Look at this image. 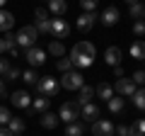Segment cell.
<instances>
[{
    "label": "cell",
    "mask_w": 145,
    "mask_h": 136,
    "mask_svg": "<svg viewBox=\"0 0 145 136\" xmlns=\"http://www.w3.org/2000/svg\"><path fill=\"white\" fill-rule=\"evenodd\" d=\"M7 71H10V63H7V58H0V75H5Z\"/></svg>",
    "instance_id": "cell-39"
},
{
    "label": "cell",
    "mask_w": 145,
    "mask_h": 136,
    "mask_svg": "<svg viewBox=\"0 0 145 136\" xmlns=\"http://www.w3.org/2000/svg\"><path fill=\"white\" fill-rule=\"evenodd\" d=\"M48 105H51V100L44 97V95L34 100V110H36V112H41V114H44V112H48Z\"/></svg>",
    "instance_id": "cell-27"
},
{
    "label": "cell",
    "mask_w": 145,
    "mask_h": 136,
    "mask_svg": "<svg viewBox=\"0 0 145 136\" xmlns=\"http://www.w3.org/2000/svg\"><path fill=\"white\" fill-rule=\"evenodd\" d=\"M3 97H5V80L0 78V100H3Z\"/></svg>",
    "instance_id": "cell-42"
},
{
    "label": "cell",
    "mask_w": 145,
    "mask_h": 136,
    "mask_svg": "<svg viewBox=\"0 0 145 136\" xmlns=\"http://www.w3.org/2000/svg\"><path fill=\"white\" fill-rule=\"evenodd\" d=\"M5 3H7V0H0V7H3V5H5Z\"/></svg>",
    "instance_id": "cell-45"
},
{
    "label": "cell",
    "mask_w": 145,
    "mask_h": 136,
    "mask_svg": "<svg viewBox=\"0 0 145 136\" xmlns=\"http://www.w3.org/2000/svg\"><path fill=\"white\" fill-rule=\"evenodd\" d=\"M133 83L135 85H143L145 83V71H135V73H133Z\"/></svg>",
    "instance_id": "cell-37"
},
{
    "label": "cell",
    "mask_w": 145,
    "mask_h": 136,
    "mask_svg": "<svg viewBox=\"0 0 145 136\" xmlns=\"http://www.w3.org/2000/svg\"><path fill=\"white\" fill-rule=\"evenodd\" d=\"M68 34H70V24H68L63 17H56V20H51V37L53 39H65Z\"/></svg>",
    "instance_id": "cell-6"
},
{
    "label": "cell",
    "mask_w": 145,
    "mask_h": 136,
    "mask_svg": "<svg viewBox=\"0 0 145 136\" xmlns=\"http://www.w3.org/2000/svg\"><path fill=\"white\" fill-rule=\"evenodd\" d=\"M114 75H116V78H123V68H121V66H114Z\"/></svg>",
    "instance_id": "cell-40"
},
{
    "label": "cell",
    "mask_w": 145,
    "mask_h": 136,
    "mask_svg": "<svg viewBox=\"0 0 145 136\" xmlns=\"http://www.w3.org/2000/svg\"><path fill=\"white\" fill-rule=\"evenodd\" d=\"M143 10H145V7L143 5H140V0H138V3H133V5H131V17H133V20H140V17H143Z\"/></svg>",
    "instance_id": "cell-30"
},
{
    "label": "cell",
    "mask_w": 145,
    "mask_h": 136,
    "mask_svg": "<svg viewBox=\"0 0 145 136\" xmlns=\"http://www.w3.org/2000/svg\"><path fill=\"white\" fill-rule=\"evenodd\" d=\"M94 92H97L102 100H106V102L114 97V88H111V85H106V83H99L97 88H94Z\"/></svg>",
    "instance_id": "cell-22"
},
{
    "label": "cell",
    "mask_w": 145,
    "mask_h": 136,
    "mask_svg": "<svg viewBox=\"0 0 145 136\" xmlns=\"http://www.w3.org/2000/svg\"><path fill=\"white\" fill-rule=\"evenodd\" d=\"M10 110H7V107H3L0 105V126H7V121H10Z\"/></svg>",
    "instance_id": "cell-35"
},
{
    "label": "cell",
    "mask_w": 145,
    "mask_h": 136,
    "mask_svg": "<svg viewBox=\"0 0 145 136\" xmlns=\"http://www.w3.org/2000/svg\"><path fill=\"white\" fill-rule=\"evenodd\" d=\"M36 32H44V34H51V20H41V22H36Z\"/></svg>",
    "instance_id": "cell-32"
},
{
    "label": "cell",
    "mask_w": 145,
    "mask_h": 136,
    "mask_svg": "<svg viewBox=\"0 0 145 136\" xmlns=\"http://www.w3.org/2000/svg\"><path fill=\"white\" fill-rule=\"evenodd\" d=\"M128 136H145V119H138L133 126H128Z\"/></svg>",
    "instance_id": "cell-25"
},
{
    "label": "cell",
    "mask_w": 145,
    "mask_h": 136,
    "mask_svg": "<svg viewBox=\"0 0 145 136\" xmlns=\"http://www.w3.org/2000/svg\"><path fill=\"white\" fill-rule=\"evenodd\" d=\"M7 129H10L12 136H22V134H24V119H22V117H10Z\"/></svg>",
    "instance_id": "cell-15"
},
{
    "label": "cell",
    "mask_w": 145,
    "mask_h": 136,
    "mask_svg": "<svg viewBox=\"0 0 145 136\" xmlns=\"http://www.w3.org/2000/svg\"><path fill=\"white\" fill-rule=\"evenodd\" d=\"M58 121L61 119H58V114H53V112H44L41 114V126L44 129H56Z\"/></svg>",
    "instance_id": "cell-20"
},
{
    "label": "cell",
    "mask_w": 145,
    "mask_h": 136,
    "mask_svg": "<svg viewBox=\"0 0 145 136\" xmlns=\"http://www.w3.org/2000/svg\"><path fill=\"white\" fill-rule=\"evenodd\" d=\"M80 119L82 121H97L99 119V107L92 105V102L89 105H82L80 107Z\"/></svg>",
    "instance_id": "cell-11"
},
{
    "label": "cell",
    "mask_w": 145,
    "mask_h": 136,
    "mask_svg": "<svg viewBox=\"0 0 145 136\" xmlns=\"http://www.w3.org/2000/svg\"><path fill=\"white\" fill-rule=\"evenodd\" d=\"M48 10H51L56 17H63L65 10H68V3L65 0H48Z\"/></svg>",
    "instance_id": "cell-17"
},
{
    "label": "cell",
    "mask_w": 145,
    "mask_h": 136,
    "mask_svg": "<svg viewBox=\"0 0 145 136\" xmlns=\"http://www.w3.org/2000/svg\"><path fill=\"white\" fill-rule=\"evenodd\" d=\"M99 20H102V24H104V27H114L116 22L121 20V15H119V7H114V5H109L106 10L102 12V17H99Z\"/></svg>",
    "instance_id": "cell-10"
},
{
    "label": "cell",
    "mask_w": 145,
    "mask_h": 136,
    "mask_svg": "<svg viewBox=\"0 0 145 136\" xmlns=\"http://www.w3.org/2000/svg\"><path fill=\"white\" fill-rule=\"evenodd\" d=\"M116 92H119L121 97H133V92H135L133 78H119L116 80Z\"/></svg>",
    "instance_id": "cell-8"
},
{
    "label": "cell",
    "mask_w": 145,
    "mask_h": 136,
    "mask_svg": "<svg viewBox=\"0 0 145 136\" xmlns=\"http://www.w3.org/2000/svg\"><path fill=\"white\" fill-rule=\"evenodd\" d=\"M48 53H53V56H65V46H63V42H58V39H53L51 44H48Z\"/></svg>",
    "instance_id": "cell-23"
},
{
    "label": "cell",
    "mask_w": 145,
    "mask_h": 136,
    "mask_svg": "<svg viewBox=\"0 0 145 136\" xmlns=\"http://www.w3.org/2000/svg\"><path fill=\"white\" fill-rule=\"evenodd\" d=\"M12 24H15V17H12V12L0 10V32H10Z\"/></svg>",
    "instance_id": "cell-18"
},
{
    "label": "cell",
    "mask_w": 145,
    "mask_h": 136,
    "mask_svg": "<svg viewBox=\"0 0 145 136\" xmlns=\"http://www.w3.org/2000/svg\"><path fill=\"white\" fill-rule=\"evenodd\" d=\"M97 20H99V17L94 15V12H82V15L78 17V29H80V32H89Z\"/></svg>",
    "instance_id": "cell-12"
},
{
    "label": "cell",
    "mask_w": 145,
    "mask_h": 136,
    "mask_svg": "<svg viewBox=\"0 0 145 136\" xmlns=\"http://www.w3.org/2000/svg\"><path fill=\"white\" fill-rule=\"evenodd\" d=\"M34 17H36V22H41V20H48V12L44 10V7H36V10H34Z\"/></svg>",
    "instance_id": "cell-36"
},
{
    "label": "cell",
    "mask_w": 145,
    "mask_h": 136,
    "mask_svg": "<svg viewBox=\"0 0 145 136\" xmlns=\"http://www.w3.org/2000/svg\"><path fill=\"white\" fill-rule=\"evenodd\" d=\"M114 134V124L106 119H97L92 121V136H111Z\"/></svg>",
    "instance_id": "cell-9"
},
{
    "label": "cell",
    "mask_w": 145,
    "mask_h": 136,
    "mask_svg": "<svg viewBox=\"0 0 145 136\" xmlns=\"http://www.w3.org/2000/svg\"><path fill=\"white\" fill-rule=\"evenodd\" d=\"M15 46H17L15 34H12V32H5V37L0 39V53H3V51H12Z\"/></svg>",
    "instance_id": "cell-16"
},
{
    "label": "cell",
    "mask_w": 145,
    "mask_h": 136,
    "mask_svg": "<svg viewBox=\"0 0 145 136\" xmlns=\"http://www.w3.org/2000/svg\"><path fill=\"white\" fill-rule=\"evenodd\" d=\"M121 110H123V97H121V95L109 100V112H111V114H119Z\"/></svg>",
    "instance_id": "cell-26"
},
{
    "label": "cell",
    "mask_w": 145,
    "mask_h": 136,
    "mask_svg": "<svg viewBox=\"0 0 145 136\" xmlns=\"http://www.w3.org/2000/svg\"><path fill=\"white\" fill-rule=\"evenodd\" d=\"M82 134H85L82 121H72V124H68V129H65V136H82Z\"/></svg>",
    "instance_id": "cell-24"
},
{
    "label": "cell",
    "mask_w": 145,
    "mask_h": 136,
    "mask_svg": "<svg viewBox=\"0 0 145 136\" xmlns=\"http://www.w3.org/2000/svg\"><path fill=\"white\" fill-rule=\"evenodd\" d=\"M121 58H123V53H121L119 46H109L106 51H104V61H106L109 66H121Z\"/></svg>",
    "instance_id": "cell-14"
},
{
    "label": "cell",
    "mask_w": 145,
    "mask_h": 136,
    "mask_svg": "<svg viewBox=\"0 0 145 136\" xmlns=\"http://www.w3.org/2000/svg\"><path fill=\"white\" fill-rule=\"evenodd\" d=\"M92 97H94V88H89V85H82V88H80L78 105H80V107H82V105H89V102H92Z\"/></svg>",
    "instance_id": "cell-19"
},
{
    "label": "cell",
    "mask_w": 145,
    "mask_h": 136,
    "mask_svg": "<svg viewBox=\"0 0 145 136\" xmlns=\"http://www.w3.org/2000/svg\"><path fill=\"white\" fill-rule=\"evenodd\" d=\"M58 119L65 121V124H72V121L80 119V105L78 102H63L61 112H58Z\"/></svg>",
    "instance_id": "cell-3"
},
{
    "label": "cell",
    "mask_w": 145,
    "mask_h": 136,
    "mask_svg": "<svg viewBox=\"0 0 145 136\" xmlns=\"http://www.w3.org/2000/svg\"><path fill=\"white\" fill-rule=\"evenodd\" d=\"M143 17H145V10H143Z\"/></svg>",
    "instance_id": "cell-46"
},
{
    "label": "cell",
    "mask_w": 145,
    "mask_h": 136,
    "mask_svg": "<svg viewBox=\"0 0 145 136\" xmlns=\"http://www.w3.org/2000/svg\"><path fill=\"white\" fill-rule=\"evenodd\" d=\"M70 61L78 68H89L94 63V46L89 42H78L70 51Z\"/></svg>",
    "instance_id": "cell-1"
},
{
    "label": "cell",
    "mask_w": 145,
    "mask_h": 136,
    "mask_svg": "<svg viewBox=\"0 0 145 136\" xmlns=\"http://www.w3.org/2000/svg\"><path fill=\"white\" fill-rule=\"evenodd\" d=\"M99 5V0H80V7H82L85 12H94Z\"/></svg>",
    "instance_id": "cell-31"
},
{
    "label": "cell",
    "mask_w": 145,
    "mask_h": 136,
    "mask_svg": "<svg viewBox=\"0 0 145 136\" xmlns=\"http://www.w3.org/2000/svg\"><path fill=\"white\" fill-rule=\"evenodd\" d=\"M0 136H12V134H10V129H7V126H3V129H0Z\"/></svg>",
    "instance_id": "cell-43"
},
{
    "label": "cell",
    "mask_w": 145,
    "mask_h": 136,
    "mask_svg": "<svg viewBox=\"0 0 145 136\" xmlns=\"http://www.w3.org/2000/svg\"><path fill=\"white\" fill-rule=\"evenodd\" d=\"M10 102H12L15 107H20V110H27V107L31 105V95L24 92V90H17V92L10 97Z\"/></svg>",
    "instance_id": "cell-13"
},
{
    "label": "cell",
    "mask_w": 145,
    "mask_h": 136,
    "mask_svg": "<svg viewBox=\"0 0 145 136\" xmlns=\"http://www.w3.org/2000/svg\"><path fill=\"white\" fill-rule=\"evenodd\" d=\"M131 56H133V58H138V61H145V42L135 39V42L131 44Z\"/></svg>",
    "instance_id": "cell-21"
},
{
    "label": "cell",
    "mask_w": 145,
    "mask_h": 136,
    "mask_svg": "<svg viewBox=\"0 0 145 136\" xmlns=\"http://www.w3.org/2000/svg\"><path fill=\"white\" fill-rule=\"evenodd\" d=\"M116 134H119V136H128V126H119Z\"/></svg>",
    "instance_id": "cell-41"
},
{
    "label": "cell",
    "mask_w": 145,
    "mask_h": 136,
    "mask_svg": "<svg viewBox=\"0 0 145 136\" xmlns=\"http://www.w3.org/2000/svg\"><path fill=\"white\" fill-rule=\"evenodd\" d=\"M36 90H39L44 97L51 100V97H56V95H58L61 85H58V80H53V78H48V75H46V78H39V80H36Z\"/></svg>",
    "instance_id": "cell-4"
},
{
    "label": "cell",
    "mask_w": 145,
    "mask_h": 136,
    "mask_svg": "<svg viewBox=\"0 0 145 136\" xmlns=\"http://www.w3.org/2000/svg\"><path fill=\"white\" fill-rule=\"evenodd\" d=\"M20 78H24V83H29V85H36V80H39V75H36L34 71H24V73H22Z\"/></svg>",
    "instance_id": "cell-33"
},
{
    "label": "cell",
    "mask_w": 145,
    "mask_h": 136,
    "mask_svg": "<svg viewBox=\"0 0 145 136\" xmlns=\"http://www.w3.org/2000/svg\"><path fill=\"white\" fill-rule=\"evenodd\" d=\"M56 66H58V71H61V73H68V71L72 68V61H70V58H65V56H61Z\"/></svg>",
    "instance_id": "cell-29"
},
{
    "label": "cell",
    "mask_w": 145,
    "mask_h": 136,
    "mask_svg": "<svg viewBox=\"0 0 145 136\" xmlns=\"http://www.w3.org/2000/svg\"><path fill=\"white\" fill-rule=\"evenodd\" d=\"M5 75H7V80H20V75H22V73L17 71V68H10V71H7Z\"/></svg>",
    "instance_id": "cell-38"
},
{
    "label": "cell",
    "mask_w": 145,
    "mask_h": 136,
    "mask_svg": "<svg viewBox=\"0 0 145 136\" xmlns=\"http://www.w3.org/2000/svg\"><path fill=\"white\" fill-rule=\"evenodd\" d=\"M126 3H128V5H133V3H138V0H126Z\"/></svg>",
    "instance_id": "cell-44"
},
{
    "label": "cell",
    "mask_w": 145,
    "mask_h": 136,
    "mask_svg": "<svg viewBox=\"0 0 145 136\" xmlns=\"http://www.w3.org/2000/svg\"><path fill=\"white\" fill-rule=\"evenodd\" d=\"M133 105L138 110H145V90H135L133 92Z\"/></svg>",
    "instance_id": "cell-28"
},
{
    "label": "cell",
    "mask_w": 145,
    "mask_h": 136,
    "mask_svg": "<svg viewBox=\"0 0 145 136\" xmlns=\"http://www.w3.org/2000/svg\"><path fill=\"white\" fill-rule=\"evenodd\" d=\"M58 85H61L63 90H80L85 83H82V75H80L78 71H68V73H63V78H61Z\"/></svg>",
    "instance_id": "cell-5"
},
{
    "label": "cell",
    "mask_w": 145,
    "mask_h": 136,
    "mask_svg": "<svg viewBox=\"0 0 145 136\" xmlns=\"http://www.w3.org/2000/svg\"><path fill=\"white\" fill-rule=\"evenodd\" d=\"M15 39H17V46H22V49L27 51V49H31V46L36 44V39H39V32H36L34 24H27V27H22V29L15 34Z\"/></svg>",
    "instance_id": "cell-2"
},
{
    "label": "cell",
    "mask_w": 145,
    "mask_h": 136,
    "mask_svg": "<svg viewBox=\"0 0 145 136\" xmlns=\"http://www.w3.org/2000/svg\"><path fill=\"white\" fill-rule=\"evenodd\" d=\"M133 34H135V37H145V20H135Z\"/></svg>",
    "instance_id": "cell-34"
},
{
    "label": "cell",
    "mask_w": 145,
    "mask_h": 136,
    "mask_svg": "<svg viewBox=\"0 0 145 136\" xmlns=\"http://www.w3.org/2000/svg\"><path fill=\"white\" fill-rule=\"evenodd\" d=\"M24 58H27V63L29 66H44V61H46V53H44V49H39V46H31V49H27L24 51Z\"/></svg>",
    "instance_id": "cell-7"
}]
</instances>
